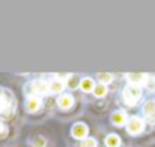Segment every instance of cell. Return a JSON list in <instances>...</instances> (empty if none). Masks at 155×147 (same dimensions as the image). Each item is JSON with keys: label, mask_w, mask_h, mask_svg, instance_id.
Masks as SVG:
<instances>
[{"label": "cell", "mask_w": 155, "mask_h": 147, "mask_svg": "<svg viewBox=\"0 0 155 147\" xmlns=\"http://www.w3.org/2000/svg\"><path fill=\"white\" fill-rule=\"evenodd\" d=\"M142 98V87H137V86H131L128 84L125 89H124V93H122V99L125 102V105L128 107H134Z\"/></svg>", "instance_id": "6da1fadb"}, {"label": "cell", "mask_w": 155, "mask_h": 147, "mask_svg": "<svg viewBox=\"0 0 155 147\" xmlns=\"http://www.w3.org/2000/svg\"><path fill=\"white\" fill-rule=\"evenodd\" d=\"M125 126H127V132H128L130 135H139V134H142L143 129H145V120H143L142 117L133 116V117L128 119V122H127Z\"/></svg>", "instance_id": "7a4b0ae2"}, {"label": "cell", "mask_w": 155, "mask_h": 147, "mask_svg": "<svg viewBox=\"0 0 155 147\" xmlns=\"http://www.w3.org/2000/svg\"><path fill=\"white\" fill-rule=\"evenodd\" d=\"M87 134H89V128H87L86 123L78 122V123H74L72 128H71V135H72L74 138L84 140V138L87 137Z\"/></svg>", "instance_id": "3957f363"}, {"label": "cell", "mask_w": 155, "mask_h": 147, "mask_svg": "<svg viewBox=\"0 0 155 147\" xmlns=\"http://www.w3.org/2000/svg\"><path fill=\"white\" fill-rule=\"evenodd\" d=\"M127 80L131 86H145L149 83V75L148 74H127Z\"/></svg>", "instance_id": "277c9868"}, {"label": "cell", "mask_w": 155, "mask_h": 147, "mask_svg": "<svg viewBox=\"0 0 155 147\" xmlns=\"http://www.w3.org/2000/svg\"><path fill=\"white\" fill-rule=\"evenodd\" d=\"M143 114H145L146 120H149L151 123H155V99H149L145 102Z\"/></svg>", "instance_id": "5b68a950"}, {"label": "cell", "mask_w": 155, "mask_h": 147, "mask_svg": "<svg viewBox=\"0 0 155 147\" xmlns=\"http://www.w3.org/2000/svg\"><path fill=\"white\" fill-rule=\"evenodd\" d=\"M110 119H111V123L116 125V126H124V125H127V122H128V116H127V113H125L124 110L114 111Z\"/></svg>", "instance_id": "8992f818"}, {"label": "cell", "mask_w": 155, "mask_h": 147, "mask_svg": "<svg viewBox=\"0 0 155 147\" xmlns=\"http://www.w3.org/2000/svg\"><path fill=\"white\" fill-rule=\"evenodd\" d=\"M42 105V99L39 96H29L26 101V110L29 113H36Z\"/></svg>", "instance_id": "52a82bcc"}, {"label": "cell", "mask_w": 155, "mask_h": 147, "mask_svg": "<svg viewBox=\"0 0 155 147\" xmlns=\"http://www.w3.org/2000/svg\"><path fill=\"white\" fill-rule=\"evenodd\" d=\"M57 105H59L60 110H69L74 105V98L69 93H62L57 98Z\"/></svg>", "instance_id": "ba28073f"}, {"label": "cell", "mask_w": 155, "mask_h": 147, "mask_svg": "<svg viewBox=\"0 0 155 147\" xmlns=\"http://www.w3.org/2000/svg\"><path fill=\"white\" fill-rule=\"evenodd\" d=\"M32 87H33V92L38 93V95H48V83L44 81V80H36L32 83Z\"/></svg>", "instance_id": "9c48e42d"}, {"label": "cell", "mask_w": 155, "mask_h": 147, "mask_svg": "<svg viewBox=\"0 0 155 147\" xmlns=\"http://www.w3.org/2000/svg\"><path fill=\"white\" fill-rule=\"evenodd\" d=\"M63 89H65V84L59 80H53L48 83V95H59V93L62 95Z\"/></svg>", "instance_id": "30bf717a"}, {"label": "cell", "mask_w": 155, "mask_h": 147, "mask_svg": "<svg viewBox=\"0 0 155 147\" xmlns=\"http://www.w3.org/2000/svg\"><path fill=\"white\" fill-rule=\"evenodd\" d=\"M94 87H95V83H94V80L92 78H81L80 80V89L84 92V93H89V92H92L94 90Z\"/></svg>", "instance_id": "8fae6325"}, {"label": "cell", "mask_w": 155, "mask_h": 147, "mask_svg": "<svg viewBox=\"0 0 155 147\" xmlns=\"http://www.w3.org/2000/svg\"><path fill=\"white\" fill-rule=\"evenodd\" d=\"M105 146L107 147H119L120 146V138L116 134H110L105 137Z\"/></svg>", "instance_id": "7c38bea8"}, {"label": "cell", "mask_w": 155, "mask_h": 147, "mask_svg": "<svg viewBox=\"0 0 155 147\" xmlns=\"http://www.w3.org/2000/svg\"><path fill=\"white\" fill-rule=\"evenodd\" d=\"M92 93H94V96L95 98H104L108 92H107V86H104V84H95V87H94V90H92Z\"/></svg>", "instance_id": "4fadbf2b"}, {"label": "cell", "mask_w": 155, "mask_h": 147, "mask_svg": "<svg viewBox=\"0 0 155 147\" xmlns=\"http://www.w3.org/2000/svg\"><path fill=\"white\" fill-rule=\"evenodd\" d=\"M97 80L100 81V84L107 86V84H110V83L113 81V75H111V74H98V75H97Z\"/></svg>", "instance_id": "5bb4252c"}, {"label": "cell", "mask_w": 155, "mask_h": 147, "mask_svg": "<svg viewBox=\"0 0 155 147\" xmlns=\"http://www.w3.org/2000/svg\"><path fill=\"white\" fill-rule=\"evenodd\" d=\"M30 144L33 147H45L47 146V140L44 138V137H41V135H38V137H35V138H32V141H30Z\"/></svg>", "instance_id": "9a60e30c"}, {"label": "cell", "mask_w": 155, "mask_h": 147, "mask_svg": "<svg viewBox=\"0 0 155 147\" xmlns=\"http://www.w3.org/2000/svg\"><path fill=\"white\" fill-rule=\"evenodd\" d=\"M80 147H98V144H97V140L95 138H84L80 143Z\"/></svg>", "instance_id": "2e32d148"}, {"label": "cell", "mask_w": 155, "mask_h": 147, "mask_svg": "<svg viewBox=\"0 0 155 147\" xmlns=\"http://www.w3.org/2000/svg\"><path fill=\"white\" fill-rule=\"evenodd\" d=\"M11 107V104L6 101V98L3 96V95H0V113H3V111H6L8 108Z\"/></svg>", "instance_id": "e0dca14e"}, {"label": "cell", "mask_w": 155, "mask_h": 147, "mask_svg": "<svg viewBox=\"0 0 155 147\" xmlns=\"http://www.w3.org/2000/svg\"><path fill=\"white\" fill-rule=\"evenodd\" d=\"M68 87H69V89H75V87H80V81H78L77 78H72V75H71V78L68 80Z\"/></svg>", "instance_id": "ac0fdd59"}, {"label": "cell", "mask_w": 155, "mask_h": 147, "mask_svg": "<svg viewBox=\"0 0 155 147\" xmlns=\"http://www.w3.org/2000/svg\"><path fill=\"white\" fill-rule=\"evenodd\" d=\"M6 134H8V126L0 122V138L2 137H6Z\"/></svg>", "instance_id": "d6986e66"}]
</instances>
